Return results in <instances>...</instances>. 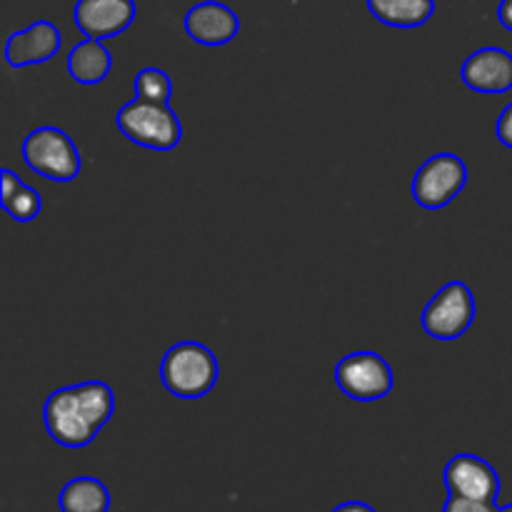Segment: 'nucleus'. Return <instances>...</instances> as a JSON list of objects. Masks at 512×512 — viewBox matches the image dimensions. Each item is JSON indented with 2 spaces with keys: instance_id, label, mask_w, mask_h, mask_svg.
Returning <instances> with one entry per match:
<instances>
[{
  "instance_id": "13",
  "label": "nucleus",
  "mask_w": 512,
  "mask_h": 512,
  "mask_svg": "<svg viewBox=\"0 0 512 512\" xmlns=\"http://www.w3.org/2000/svg\"><path fill=\"white\" fill-rule=\"evenodd\" d=\"M113 70V55L103 40L85 38L75 43L68 53V73L80 85H98Z\"/></svg>"
},
{
  "instance_id": "19",
  "label": "nucleus",
  "mask_w": 512,
  "mask_h": 512,
  "mask_svg": "<svg viewBox=\"0 0 512 512\" xmlns=\"http://www.w3.org/2000/svg\"><path fill=\"white\" fill-rule=\"evenodd\" d=\"M495 135L505 148L512 150V103L505 105L503 113H500L498 123H495Z\"/></svg>"
},
{
  "instance_id": "12",
  "label": "nucleus",
  "mask_w": 512,
  "mask_h": 512,
  "mask_svg": "<svg viewBox=\"0 0 512 512\" xmlns=\"http://www.w3.org/2000/svg\"><path fill=\"white\" fill-rule=\"evenodd\" d=\"M63 45L60 30L50 20H35L28 28L15 30L5 40V63L10 68H28V65H43L55 58Z\"/></svg>"
},
{
  "instance_id": "7",
  "label": "nucleus",
  "mask_w": 512,
  "mask_h": 512,
  "mask_svg": "<svg viewBox=\"0 0 512 512\" xmlns=\"http://www.w3.org/2000/svg\"><path fill=\"white\" fill-rule=\"evenodd\" d=\"M335 383L358 403H373V400L388 398L393 390V370L383 355L373 350H358L350 353L335 365Z\"/></svg>"
},
{
  "instance_id": "14",
  "label": "nucleus",
  "mask_w": 512,
  "mask_h": 512,
  "mask_svg": "<svg viewBox=\"0 0 512 512\" xmlns=\"http://www.w3.org/2000/svg\"><path fill=\"white\" fill-rule=\"evenodd\" d=\"M370 15L390 28H420L435 15V0H365Z\"/></svg>"
},
{
  "instance_id": "17",
  "label": "nucleus",
  "mask_w": 512,
  "mask_h": 512,
  "mask_svg": "<svg viewBox=\"0 0 512 512\" xmlns=\"http://www.w3.org/2000/svg\"><path fill=\"white\" fill-rule=\"evenodd\" d=\"M133 93L140 100H153V103H170L173 98V80L163 68H143L133 80Z\"/></svg>"
},
{
  "instance_id": "16",
  "label": "nucleus",
  "mask_w": 512,
  "mask_h": 512,
  "mask_svg": "<svg viewBox=\"0 0 512 512\" xmlns=\"http://www.w3.org/2000/svg\"><path fill=\"white\" fill-rule=\"evenodd\" d=\"M0 203L15 223H30L43 210V200L30 185H25L10 168L0 170Z\"/></svg>"
},
{
  "instance_id": "1",
  "label": "nucleus",
  "mask_w": 512,
  "mask_h": 512,
  "mask_svg": "<svg viewBox=\"0 0 512 512\" xmlns=\"http://www.w3.org/2000/svg\"><path fill=\"white\" fill-rule=\"evenodd\" d=\"M218 360L213 350L195 340H180L160 360V383L173 398L200 400L218 385Z\"/></svg>"
},
{
  "instance_id": "11",
  "label": "nucleus",
  "mask_w": 512,
  "mask_h": 512,
  "mask_svg": "<svg viewBox=\"0 0 512 512\" xmlns=\"http://www.w3.org/2000/svg\"><path fill=\"white\" fill-rule=\"evenodd\" d=\"M185 33L190 40L208 48H220L235 40L240 30V20L230 5L220 3V0H200L193 8L185 13Z\"/></svg>"
},
{
  "instance_id": "10",
  "label": "nucleus",
  "mask_w": 512,
  "mask_h": 512,
  "mask_svg": "<svg viewBox=\"0 0 512 512\" xmlns=\"http://www.w3.org/2000/svg\"><path fill=\"white\" fill-rule=\"evenodd\" d=\"M460 78L475 93L500 95L512 90V53L498 45H488L465 58Z\"/></svg>"
},
{
  "instance_id": "22",
  "label": "nucleus",
  "mask_w": 512,
  "mask_h": 512,
  "mask_svg": "<svg viewBox=\"0 0 512 512\" xmlns=\"http://www.w3.org/2000/svg\"><path fill=\"white\" fill-rule=\"evenodd\" d=\"M498 512H512V503H510V505H505V508H500Z\"/></svg>"
},
{
  "instance_id": "2",
  "label": "nucleus",
  "mask_w": 512,
  "mask_h": 512,
  "mask_svg": "<svg viewBox=\"0 0 512 512\" xmlns=\"http://www.w3.org/2000/svg\"><path fill=\"white\" fill-rule=\"evenodd\" d=\"M115 125L130 143L140 148L168 150L178 148L183 140V123L168 103H153V100H130L115 115Z\"/></svg>"
},
{
  "instance_id": "8",
  "label": "nucleus",
  "mask_w": 512,
  "mask_h": 512,
  "mask_svg": "<svg viewBox=\"0 0 512 512\" xmlns=\"http://www.w3.org/2000/svg\"><path fill=\"white\" fill-rule=\"evenodd\" d=\"M443 480L448 493L460 495V498L495 503L500 495V478L495 468L488 460L473 453H460L450 458V463L443 470Z\"/></svg>"
},
{
  "instance_id": "5",
  "label": "nucleus",
  "mask_w": 512,
  "mask_h": 512,
  "mask_svg": "<svg viewBox=\"0 0 512 512\" xmlns=\"http://www.w3.org/2000/svg\"><path fill=\"white\" fill-rule=\"evenodd\" d=\"M475 313H478V305H475L473 290L460 280H453L443 285L425 305L420 323L430 338L448 343L468 333L470 325L475 323Z\"/></svg>"
},
{
  "instance_id": "6",
  "label": "nucleus",
  "mask_w": 512,
  "mask_h": 512,
  "mask_svg": "<svg viewBox=\"0 0 512 512\" xmlns=\"http://www.w3.org/2000/svg\"><path fill=\"white\" fill-rule=\"evenodd\" d=\"M468 165L455 153H438L425 160L413 178V198L420 208L440 210L453 203L468 185Z\"/></svg>"
},
{
  "instance_id": "4",
  "label": "nucleus",
  "mask_w": 512,
  "mask_h": 512,
  "mask_svg": "<svg viewBox=\"0 0 512 512\" xmlns=\"http://www.w3.org/2000/svg\"><path fill=\"white\" fill-rule=\"evenodd\" d=\"M43 423L50 438L58 445L70 450L85 448L95 440L100 433V425L85 408L83 398H80L78 388L68 385V388H58L48 395L43 405Z\"/></svg>"
},
{
  "instance_id": "9",
  "label": "nucleus",
  "mask_w": 512,
  "mask_h": 512,
  "mask_svg": "<svg viewBox=\"0 0 512 512\" xmlns=\"http://www.w3.org/2000/svg\"><path fill=\"white\" fill-rule=\"evenodd\" d=\"M135 13V0H78L73 23L85 38L108 40L125 33L133 25Z\"/></svg>"
},
{
  "instance_id": "21",
  "label": "nucleus",
  "mask_w": 512,
  "mask_h": 512,
  "mask_svg": "<svg viewBox=\"0 0 512 512\" xmlns=\"http://www.w3.org/2000/svg\"><path fill=\"white\" fill-rule=\"evenodd\" d=\"M330 512H375V508H370L368 503H360V500H350V503L338 505V508H333Z\"/></svg>"
},
{
  "instance_id": "3",
  "label": "nucleus",
  "mask_w": 512,
  "mask_h": 512,
  "mask_svg": "<svg viewBox=\"0 0 512 512\" xmlns=\"http://www.w3.org/2000/svg\"><path fill=\"white\" fill-rule=\"evenodd\" d=\"M23 160L33 173L43 175L53 183H70L78 178L80 168H83L73 138L55 125H40L25 135Z\"/></svg>"
},
{
  "instance_id": "15",
  "label": "nucleus",
  "mask_w": 512,
  "mask_h": 512,
  "mask_svg": "<svg viewBox=\"0 0 512 512\" xmlns=\"http://www.w3.org/2000/svg\"><path fill=\"white\" fill-rule=\"evenodd\" d=\"M58 508L60 512H110V490L103 480L80 475L63 485Z\"/></svg>"
},
{
  "instance_id": "18",
  "label": "nucleus",
  "mask_w": 512,
  "mask_h": 512,
  "mask_svg": "<svg viewBox=\"0 0 512 512\" xmlns=\"http://www.w3.org/2000/svg\"><path fill=\"white\" fill-rule=\"evenodd\" d=\"M500 508L488 500L460 498V495H448V503L443 505V512H498Z\"/></svg>"
},
{
  "instance_id": "20",
  "label": "nucleus",
  "mask_w": 512,
  "mask_h": 512,
  "mask_svg": "<svg viewBox=\"0 0 512 512\" xmlns=\"http://www.w3.org/2000/svg\"><path fill=\"white\" fill-rule=\"evenodd\" d=\"M498 20L505 30H510L512 33V0H500Z\"/></svg>"
}]
</instances>
